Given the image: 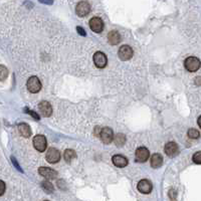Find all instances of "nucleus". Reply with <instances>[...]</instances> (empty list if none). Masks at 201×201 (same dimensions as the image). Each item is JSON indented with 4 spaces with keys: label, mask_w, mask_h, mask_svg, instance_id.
Returning <instances> with one entry per match:
<instances>
[{
    "label": "nucleus",
    "mask_w": 201,
    "mask_h": 201,
    "mask_svg": "<svg viewBox=\"0 0 201 201\" xmlns=\"http://www.w3.org/2000/svg\"><path fill=\"white\" fill-rule=\"evenodd\" d=\"M184 66L190 73L197 71L201 66V61L195 56H189L184 60Z\"/></svg>",
    "instance_id": "nucleus-1"
},
{
    "label": "nucleus",
    "mask_w": 201,
    "mask_h": 201,
    "mask_svg": "<svg viewBox=\"0 0 201 201\" xmlns=\"http://www.w3.org/2000/svg\"><path fill=\"white\" fill-rule=\"evenodd\" d=\"M26 85H27V90L32 94H36L41 90V83L39 79L35 75L30 76V78L28 79Z\"/></svg>",
    "instance_id": "nucleus-2"
},
{
    "label": "nucleus",
    "mask_w": 201,
    "mask_h": 201,
    "mask_svg": "<svg viewBox=\"0 0 201 201\" xmlns=\"http://www.w3.org/2000/svg\"><path fill=\"white\" fill-rule=\"evenodd\" d=\"M94 64H95L97 68L100 69H104L105 66H107L108 64V59H107V55L104 54L102 51H97L95 54H94Z\"/></svg>",
    "instance_id": "nucleus-3"
},
{
    "label": "nucleus",
    "mask_w": 201,
    "mask_h": 201,
    "mask_svg": "<svg viewBox=\"0 0 201 201\" xmlns=\"http://www.w3.org/2000/svg\"><path fill=\"white\" fill-rule=\"evenodd\" d=\"M33 146L38 152H44L46 149L47 142L44 136L42 135H36L33 138Z\"/></svg>",
    "instance_id": "nucleus-4"
},
{
    "label": "nucleus",
    "mask_w": 201,
    "mask_h": 201,
    "mask_svg": "<svg viewBox=\"0 0 201 201\" xmlns=\"http://www.w3.org/2000/svg\"><path fill=\"white\" fill-rule=\"evenodd\" d=\"M90 11V5L87 1H80L75 7V12L80 17L87 16Z\"/></svg>",
    "instance_id": "nucleus-5"
},
{
    "label": "nucleus",
    "mask_w": 201,
    "mask_h": 201,
    "mask_svg": "<svg viewBox=\"0 0 201 201\" xmlns=\"http://www.w3.org/2000/svg\"><path fill=\"white\" fill-rule=\"evenodd\" d=\"M149 150L147 149L145 147H139L138 149L136 150L135 153V158H136V161L139 162V163H144L148 160L149 158Z\"/></svg>",
    "instance_id": "nucleus-6"
},
{
    "label": "nucleus",
    "mask_w": 201,
    "mask_h": 201,
    "mask_svg": "<svg viewBox=\"0 0 201 201\" xmlns=\"http://www.w3.org/2000/svg\"><path fill=\"white\" fill-rule=\"evenodd\" d=\"M45 159L49 163H51V164L57 163L60 159V154L59 150H56L55 148H49L46 152Z\"/></svg>",
    "instance_id": "nucleus-7"
},
{
    "label": "nucleus",
    "mask_w": 201,
    "mask_h": 201,
    "mask_svg": "<svg viewBox=\"0 0 201 201\" xmlns=\"http://www.w3.org/2000/svg\"><path fill=\"white\" fill-rule=\"evenodd\" d=\"M90 27L94 32L100 33L104 29V22L100 17H93L90 20Z\"/></svg>",
    "instance_id": "nucleus-8"
},
{
    "label": "nucleus",
    "mask_w": 201,
    "mask_h": 201,
    "mask_svg": "<svg viewBox=\"0 0 201 201\" xmlns=\"http://www.w3.org/2000/svg\"><path fill=\"white\" fill-rule=\"evenodd\" d=\"M119 57L122 60H129L133 56V49L131 46L129 45H123L120 47L118 52Z\"/></svg>",
    "instance_id": "nucleus-9"
},
{
    "label": "nucleus",
    "mask_w": 201,
    "mask_h": 201,
    "mask_svg": "<svg viewBox=\"0 0 201 201\" xmlns=\"http://www.w3.org/2000/svg\"><path fill=\"white\" fill-rule=\"evenodd\" d=\"M100 140H102L105 144H110L114 140V133L111 128H103L102 132H100Z\"/></svg>",
    "instance_id": "nucleus-10"
},
{
    "label": "nucleus",
    "mask_w": 201,
    "mask_h": 201,
    "mask_svg": "<svg viewBox=\"0 0 201 201\" xmlns=\"http://www.w3.org/2000/svg\"><path fill=\"white\" fill-rule=\"evenodd\" d=\"M38 173H39L42 177H44L46 179H55L57 177V173L56 171H54V169H50L49 167H40L38 169Z\"/></svg>",
    "instance_id": "nucleus-11"
},
{
    "label": "nucleus",
    "mask_w": 201,
    "mask_h": 201,
    "mask_svg": "<svg viewBox=\"0 0 201 201\" xmlns=\"http://www.w3.org/2000/svg\"><path fill=\"white\" fill-rule=\"evenodd\" d=\"M38 109H39V112L44 117H49L52 114V108L51 105L46 102V100H42L38 105Z\"/></svg>",
    "instance_id": "nucleus-12"
},
{
    "label": "nucleus",
    "mask_w": 201,
    "mask_h": 201,
    "mask_svg": "<svg viewBox=\"0 0 201 201\" xmlns=\"http://www.w3.org/2000/svg\"><path fill=\"white\" fill-rule=\"evenodd\" d=\"M138 190L143 194H148L152 191V184L149 180L143 179L138 183Z\"/></svg>",
    "instance_id": "nucleus-13"
},
{
    "label": "nucleus",
    "mask_w": 201,
    "mask_h": 201,
    "mask_svg": "<svg viewBox=\"0 0 201 201\" xmlns=\"http://www.w3.org/2000/svg\"><path fill=\"white\" fill-rule=\"evenodd\" d=\"M165 153L170 157H174L179 153L178 145L174 142H169L165 145Z\"/></svg>",
    "instance_id": "nucleus-14"
},
{
    "label": "nucleus",
    "mask_w": 201,
    "mask_h": 201,
    "mask_svg": "<svg viewBox=\"0 0 201 201\" xmlns=\"http://www.w3.org/2000/svg\"><path fill=\"white\" fill-rule=\"evenodd\" d=\"M113 164L115 166L119 167V168H123V167H126L128 165V159L126 157H124L122 155H115L112 158Z\"/></svg>",
    "instance_id": "nucleus-15"
},
{
    "label": "nucleus",
    "mask_w": 201,
    "mask_h": 201,
    "mask_svg": "<svg viewBox=\"0 0 201 201\" xmlns=\"http://www.w3.org/2000/svg\"><path fill=\"white\" fill-rule=\"evenodd\" d=\"M18 131L20 135L24 138H29L31 136V129L25 123H20L18 125Z\"/></svg>",
    "instance_id": "nucleus-16"
},
{
    "label": "nucleus",
    "mask_w": 201,
    "mask_h": 201,
    "mask_svg": "<svg viewBox=\"0 0 201 201\" xmlns=\"http://www.w3.org/2000/svg\"><path fill=\"white\" fill-rule=\"evenodd\" d=\"M108 40L112 45H116L121 41V35H120V33L118 31L112 30V31H110L108 34Z\"/></svg>",
    "instance_id": "nucleus-17"
},
{
    "label": "nucleus",
    "mask_w": 201,
    "mask_h": 201,
    "mask_svg": "<svg viewBox=\"0 0 201 201\" xmlns=\"http://www.w3.org/2000/svg\"><path fill=\"white\" fill-rule=\"evenodd\" d=\"M163 164V157H162L159 153L152 155L151 157V166L153 168H159Z\"/></svg>",
    "instance_id": "nucleus-18"
},
{
    "label": "nucleus",
    "mask_w": 201,
    "mask_h": 201,
    "mask_svg": "<svg viewBox=\"0 0 201 201\" xmlns=\"http://www.w3.org/2000/svg\"><path fill=\"white\" fill-rule=\"evenodd\" d=\"M114 141H115V144H116V146L118 147H121L123 146L124 144H125V142H126V136L124 135V134H117L116 136H115L114 138Z\"/></svg>",
    "instance_id": "nucleus-19"
},
{
    "label": "nucleus",
    "mask_w": 201,
    "mask_h": 201,
    "mask_svg": "<svg viewBox=\"0 0 201 201\" xmlns=\"http://www.w3.org/2000/svg\"><path fill=\"white\" fill-rule=\"evenodd\" d=\"M64 160L68 162V163H70V162L73 161L75 158L76 157L75 155V152L74 150H71V149H68V150H65L64 151Z\"/></svg>",
    "instance_id": "nucleus-20"
},
{
    "label": "nucleus",
    "mask_w": 201,
    "mask_h": 201,
    "mask_svg": "<svg viewBox=\"0 0 201 201\" xmlns=\"http://www.w3.org/2000/svg\"><path fill=\"white\" fill-rule=\"evenodd\" d=\"M41 186H42V188L45 190V192H47V193H52L54 191V185H52L49 181H44V182L41 183Z\"/></svg>",
    "instance_id": "nucleus-21"
},
{
    "label": "nucleus",
    "mask_w": 201,
    "mask_h": 201,
    "mask_svg": "<svg viewBox=\"0 0 201 201\" xmlns=\"http://www.w3.org/2000/svg\"><path fill=\"white\" fill-rule=\"evenodd\" d=\"M8 76V70L6 66L4 65H0V82H3L5 80Z\"/></svg>",
    "instance_id": "nucleus-22"
},
{
    "label": "nucleus",
    "mask_w": 201,
    "mask_h": 201,
    "mask_svg": "<svg viewBox=\"0 0 201 201\" xmlns=\"http://www.w3.org/2000/svg\"><path fill=\"white\" fill-rule=\"evenodd\" d=\"M187 135L190 139H198L200 137V133L199 131H197L196 129H189L188 130V133H187Z\"/></svg>",
    "instance_id": "nucleus-23"
},
{
    "label": "nucleus",
    "mask_w": 201,
    "mask_h": 201,
    "mask_svg": "<svg viewBox=\"0 0 201 201\" xmlns=\"http://www.w3.org/2000/svg\"><path fill=\"white\" fill-rule=\"evenodd\" d=\"M192 161L195 164H200L201 165V151H198L194 153V155L192 157Z\"/></svg>",
    "instance_id": "nucleus-24"
},
{
    "label": "nucleus",
    "mask_w": 201,
    "mask_h": 201,
    "mask_svg": "<svg viewBox=\"0 0 201 201\" xmlns=\"http://www.w3.org/2000/svg\"><path fill=\"white\" fill-rule=\"evenodd\" d=\"M24 112H26V113H28V114H30V116L33 117L35 120H39V116H38V115H37L35 112H32V111H30V110H28V109H25Z\"/></svg>",
    "instance_id": "nucleus-25"
},
{
    "label": "nucleus",
    "mask_w": 201,
    "mask_h": 201,
    "mask_svg": "<svg viewBox=\"0 0 201 201\" xmlns=\"http://www.w3.org/2000/svg\"><path fill=\"white\" fill-rule=\"evenodd\" d=\"M5 188H6L5 183H4L2 180H0V196L4 194V192H5Z\"/></svg>",
    "instance_id": "nucleus-26"
},
{
    "label": "nucleus",
    "mask_w": 201,
    "mask_h": 201,
    "mask_svg": "<svg viewBox=\"0 0 201 201\" xmlns=\"http://www.w3.org/2000/svg\"><path fill=\"white\" fill-rule=\"evenodd\" d=\"M76 30H78V32H79V34H80V35H83V36H85V35H87V33H85V29H84V28L80 27V26H78V27H76Z\"/></svg>",
    "instance_id": "nucleus-27"
},
{
    "label": "nucleus",
    "mask_w": 201,
    "mask_h": 201,
    "mask_svg": "<svg viewBox=\"0 0 201 201\" xmlns=\"http://www.w3.org/2000/svg\"><path fill=\"white\" fill-rule=\"evenodd\" d=\"M11 160H12V162H13V165H14V166H15V167H16V168H17V169H18L19 171H20V172H22V169L20 168V167H19V165H18V163H17V161H16L15 159H14V158H13V157H11Z\"/></svg>",
    "instance_id": "nucleus-28"
},
{
    "label": "nucleus",
    "mask_w": 201,
    "mask_h": 201,
    "mask_svg": "<svg viewBox=\"0 0 201 201\" xmlns=\"http://www.w3.org/2000/svg\"><path fill=\"white\" fill-rule=\"evenodd\" d=\"M39 1L41 2V3H45V4H52L54 3V0H39Z\"/></svg>",
    "instance_id": "nucleus-29"
},
{
    "label": "nucleus",
    "mask_w": 201,
    "mask_h": 201,
    "mask_svg": "<svg viewBox=\"0 0 201 201\" xmlns=\"http://www.w3.org/2000/svg\"><path fill=\"white\" fill-rule=\"evenodd\" d=\"M195 85H201V78L200 76H197V78L195 79Z\"/></svg>",
    "instance_id": "nucleus-30"
},
{
    "label": "nucleus",
    "mask_w": 201,
    "mask_h": 201,
    "mask_svg": "<svg viewBox=\"0 0 201 201\" xmlns=\"http://www.w3.org/2000/svg\"><path fill=\"white\" fill-rule=\"evenodd\" d=\"M197 123H198V126L200 127V129H201V116L198 118V120H197Z\"/></svg>",
    "instance_id": "nucleus-31"
},
{
    "label": "nucleus",
    "mask_w": 201,
    "mask_h": 201,
    "mask_svg": "<svg viewBox=\"0 0 201 201\" xmlns=\"http://www.w3.org/2000/svg\"><path fill=\"white\" fill-rule=\"evenodd\" d=\"M46 201H47V200H46Z\"/></svg>",
    "instance_id": "nucleus-32"
}]
</instances>
